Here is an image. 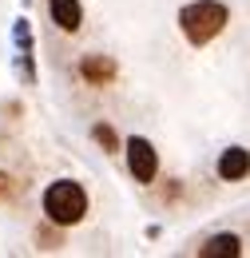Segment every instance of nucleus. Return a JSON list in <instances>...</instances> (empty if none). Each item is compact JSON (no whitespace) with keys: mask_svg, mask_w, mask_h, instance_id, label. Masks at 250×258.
Wrapping results in <instances>:
<instances>
[{"mask_svg":"<svg viewBox=\"0 0 250 258\" xmlns=\"http://www.w3.org/2000/svg\"><path fill=\"white\" fill-rule=\"evenodd\" d=\"M226 20H230V12H226V4H219V0H195V4H187L179 12V28L187 36V44H195V48L211 44L226 28Z\"/></svg>","mask_w":250,"mask_h":258,"instance_id":"nucleus-1","label":"nucleus"},{"mask_svg":"<svg viewBox=\"0 0 250 258\" xmlns=\"http://www.w3.org/2000/svg\"><path fill=\"white\" fill-rule=\"evenodd\" d=\"M44 215L56 226H76L88 215V191H84L76 179H56V183L44 191Z\"/></svg>","mask_w":250,"mask_h":258,"instance_id":"nucleus-2","label":"nucleus"},{"mask_svg":"<svg viewBox=\"0 0 250 258\" xmlns=\"http://www.w3.org/2000/svg\"><path fill=\"white\" fill-rule=\"evenodd\" d=\"M127 171H131L135 183H155L159 155H155V147H151L143 135H131V139H127Z\"/></svg>","mask_w":250,"mask_h":258,"instance_id":"nucleus-3","label":"nucleus"},{"mask_svg":"<svg viewBox=\"0 0 250 258\" xmlns=\"http://www.w3.org/2000/svg\"><path fill=\"white\" fill-rule=\"evenodd\" d=\"M215 171H219L222 183H238V179H246L250 175V151L246 147H226L215 163Z\"/></svg>","mask_w":250,"mask_h":258,"instance_id":"nucleus-4","label":"nucleus"},{"mask_svg":"<svg viewBox=\"0 0 250 258\" xmlns=\"http://www.w3.org/2000/svg\"><path fill=\"white\" fill-rule=\"evenodd\" d=\"M48 12H52V24L60 32H76L84 24V8L80 0H48Z\"/></svg>","mask_w":250,"mask_h":258,"instance_id":"nucleus-5","label":"nucleus"},{"mask_svg":"<svg viewBox=\"0 0 250 258\" xmlns=\"http://www.w3.org/2000/svg\"><path fill=\"white\" fill-rule=\"evenodd\" d=\"M80 76H84L88 84H95V88H103V84L115 80V64H111L107 56H84V60H80Z\"/></svg>","mask_w":250,"mask_h":258,"instance_id":"nucleus-6","label":"nucleus"},{"mask_svg":"<svg viewBox=\"0 0 250 258\" xmlns=\"http://www.w3.org/2000/svg\"><path fill=\"white\" fill-rule=\"evenodd\" d=\"M242 250V238L238 234H215L199 246V258H234Z\"/></svg>","mask_w":250,"mask_h":258,"instance_id":"nucleus-7","label":"nucleus"},{"mask_svg":"<svg viewBox=\"0 0 250 258\" xmlns=\"http://www.w3.org/2000/svg\"><path fill=\"white\" fill-rule=\"evenodd\" d=\"M16 44H20V68H24V80H32V36H28V20H16Z\"/></svg>","mask_w":250,"mask_h":258,"instance_id":"nucleus-8","label":"nucleus"},{"mask_svg":"<svg viewBox=\"0 0 250 258\" xmlns=\"http://www.w3.org/2000/svg\"><path fill=\"white\" fill-rule=\"evenodd\" d=\"M95 143H99V147H103V151H115V147H119V135H115V131L107 127V123H95Z\"/></svg>","mask_w":250,"mask_h":258,"instance_id":"nucleus-9","label":"nucleus"},{"mask_svg":"<svg viewBox=\"0 0 250 258\" xmlns=\"http://www.w3.org/2000/svg\"><path fill=\"white\" fill-rule=\"evenodd\" d=\"M8 191H12V175H4V171H0V199H4Z\"/></svg>","mask_w":250,"mask_h":258,"instance_id":"nucleus-10","label":"nucleus"}]
</instances>
